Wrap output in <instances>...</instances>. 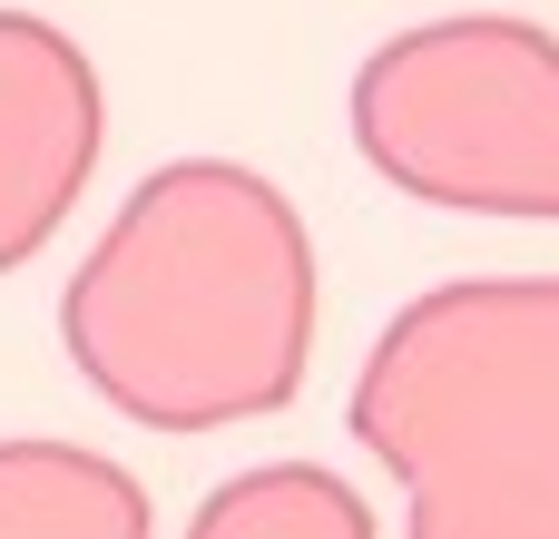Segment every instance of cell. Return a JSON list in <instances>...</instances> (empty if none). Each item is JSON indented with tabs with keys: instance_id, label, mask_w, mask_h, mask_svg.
Wrapping results in <instances>:
<instances>
[{
	"instance_id": "obj_4",
	"label": "cell",
	"mask_w": 559,
	"mask_h": 539,
	"mask_svg": "<svg viewBox=\"0 0 559 539\" xmlns=\"http://www.w3.org/2000/svg\"><path fill=\"white\" fill-rule=\"evenodd\" d=\"M98 69L69 29L0 10V275L29 265L98 167Z\"/></svg>"
},
{
	"instance_id": "obj_6",
	"label": "cell",
	"mask_w": 559,
	"mask_h": 539,
	"mask_svg": "<svg viewBox=\"0 0 559 539\" xmlns=\"http://www.w3.org/2000/svg\"><path fill=\"white\" fill-rule=\"evenodd\" d=\"M187 539H373V511H364V491H344L314 462H265V471H236L226 491H206Z\"/></svg>"
},
{
	"instance_id": "obj_1",
	"label": "cell",
	"mask_w": 559,
	"mask_h": 539,
	"mask_svg": "<svg viewBox=\"0 0 559 539\" xmlns=\"http://www.w3.org/2000/svg\"><path fill=\"white\" fill-rule=\"evenodd\" d=\"M88 393L147 432L285 412L314 354V245L275 177L236 157L157 167L59 295Z\"/></svg>"
},
{
	"instance_id": "obj_3",
	"label": "cell",
	"mask_w": 559,
	"mask_h": 539,
	"mask_svg": "<svg viewBox=\"0 0 559 539\" xmlns=\"http://www.w3.org/2000/svg\"><path fill=\"white\" fill-rule=\"evenodd\" d=\"M354 147L423 206L559 226V39L501 10L393 29L354 69Z\"/></svg>"
},
{
	"instance_id": "obj_5",
	"label": "cell",
	"mask_w": 559,
	"mask_h": 539,
	"mask_svg": "<svg viewBox=\"0 0 559 539\" xmlns=\"http://www.w3.org/2000/svg\"><path fill=\"white\" fill-rule=\"evenodd\" d=\"M0 539H147V491L79 442H0Z\"/></svg>"
},
{
	"instance_id": "obj_2",
	"label": "cell",
	"mask_w": 559,
	"mask_h": 539,
	"mask_svg": "<svg viewBox=\"0 0 559 539\" xmlns=\"http://www.w3.org/2000/svg\"><path fill=\"white\" fill-rule=\"evenodd\" d=\"M354 432L413 539H559V275H462L393 314Z\"/></svg>"
}]
</instances>
